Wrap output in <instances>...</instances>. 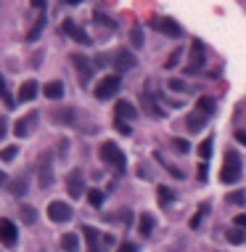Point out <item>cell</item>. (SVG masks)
Masks as SVG:
<instances>
[{"mask_svg":"<svg viewBox=\"0 0 246 252\" xmlns=\"http://www.w3.org/2000/svg\"><path fill=\"white\" fill-rule=\"evenodd\" d=\"M48 218L53 223H67L72 218V207L67 202H50L48 204Z\"/></svg>","mask_w":246,"mask_h":252,"instance_id":"cell-10","label":"cell"},{"mask_svg":"<svg viewBox=\"0 0 246 252\" xmlns=\"http://www.w3.org/2000/svg\"><path fill=\"white\" fill-rule=\"evenodd\" d=\"M196 176H199V180H206V162H201V165H199Z\"/></svg>","mask_w":246,"mask_h":252,"instance_id":"cell-41","label":"cell"},{"mask_svg":"<svg viewBox=\"0 0 246 252\" xmlns=\"http://www.w3.org/2000/svg\"><path fill=\"white\" fill-rule=\"evenodd\" d=\"M43 93H45V99H48V101H58L64 96V85L58 80H50L48 85L43 88Z\"/></svg>","mask_w":246,"mask_h":252,"instance_id":"cell-16","label":"cell"},{"mask_svg":"<svg viewBox=\"0 0 246 252\" xmlns=\"http://www.w3.org/2000/svg\"><path fill=\"white\" fill-rule=\"evenodd\" d=\"M101 159H103L106 165L116 167V170H125V167H127L125 154H122V149L116 146L114 141H106V144H101Z\"/></svg>","mask_w":246,"mask_h":252,"instance_id":"cell-4","label":"cell"},{"mask_svg":"<svg viewBox=\"0 0 246 252\" xmlns=\"http://www.w3.org/2000/svg\"><path fill=\"white\" fill-rule=\"evenodd\" d=\"M93 22H98V24H103V27H116V24L112 22V19H106L103 14H93Z\"/></svg>","mask_w":246,"mask_h":252,"instance_id":"cell-35","label":"cell"},{"mask_svg":"<svg viewBox=\"0 0 246 252\" xmlns=\"http://www.w3.org/2000/svg\"><path fill=\"white\" fill-rule=\"evenodd\" d=\"M138 228H140V234H143V236H151V234H154V228H157V221H154L151 212H143V215H140Z\"/></svg>","mask_w":246,"mask_h":252,"instance_id":"cell-19","label":"cell"},{"mask_svg":"<svg viewBox=\"0 0 246 252\" xmlns=\"http://www.w3.org/2000/svg\"><path fill=\"white\" fill-rule=\"evenodd\" d=\"M56 120H61L64 125H72V122H74V112H72V109H61V112H56Z\"/></svg>","mask_w":246,"mask_h":252,"instance_id":"cell-26","label":"cell"},{"mask_svg":"<svg viewBox=\"0 0 246 252\" xmlns=\"http://www.w3.org/2000/svg\"><path fill=\"white\" fill-rule=\"evenodd\" d=\"M178 61H180V48L175 50V53L170 56V59H167V64H164V67H167V69H172V67H175V64H178Z\"/></svg>","mask_w":246,"mask_h":252,"instance_id":"cell-37","label":"cell"},{"mask_svg":"<svg viewBox=\"0 0 246 252\" xmlns=\"http://www.w3.org/2000/svg\"><path fill=\"white\" fill-rule=\"evenodd\" d=\"M233 223H236V226H246V215H236V218H233Z\"/></svg>","mask_w":246,"mask_h":252,"instance_id":"cell-45","label":"cell"},{"mask_svg":"<svg viewBox=\"0 0 246 252\" xmlns=\"http://www.w3.org/2000/svg\"><path fill=\"white\" fill-rule=\"evenodd\" d=\"M212 144H215V138H212V135H209V138H204L201 144H199V157H201L204 162L212 157Z\"/></svg>","mask_w":246,"mask_h":252,"instance_id":"cell-23","label":"cell"},{"mask_svg":"<svg viewBox=\"0 0 246 252\" xmlns=\"http://www.w3.org/2000/svg\"><path fill=\"white\" fill-rule=\"evenodd\" d=\"M130 43L135 45V48H140V45H143V32H140V27H133L130 29Z\"/></svg>","mask_w":246,"mask_h":252,"instance_id":"cell-28","label":"cell"},{"mask_svg":"<svg viewBox=\"0 0 246 252\" xmlns=\"http://www.w3.org/2000/svg\"><path fill=\"white\" fill-rule=\"evenodd\" d=\"M37 90H40V85H37V80H27L22 88H19V101H32L37 96Z\"/></svg>","mask_w":246,"mask_h":252,"instance_id":"cell-15","label":"cell"},{"mask_svg":"<svg viewBox=\"0 0 246 252\" xmlns=\"http://www.w3.org/2000/svg\"><path fill=\"white\" fill-rule=\"evenodd\" d=\"M67 3H69V5H77V3H82V0H67Z\"/></svg>","mask_w":246,"mask_h":252,"instance_id":"cell-48","label":"cell"},{"mask_svg":"<svg viewBox=\"0 0 246 252\" xmlns=\"http://www.w3.org/2000/svg\"><path fill=\"white\" fill-rule=\"evenodd\" d=\"M35 120H37V112H29L27 117H22V120L16 122L14 133L19 135V138H27V135H29V127H32V122H35Z\"/></svg>","mask_w":246,"mask_h":252,"instance_id":"cell-14","label":"cell"},{"mask_svg":"<svg viewBox=\"0 0 246 252\" xmlns=\"http://www.w3.org/2000/svg\"><path fill=\"white\" fill-rule=\"evenodd\" d=\"M112 64H114L116 75H122V72H127V69H133V67H135V56H133L127 48H119V50H114Z\"/></svg>","mask_w":246,"mask_h":252,"instance_id":"cell-7","label":"cell"},{"mask_svg":"<svg viewBox=\"0 0 246 252\" xmlns=\"http://www.w3.org/2000/svg\"><path fill=\"white\" fill-rule=\"evenodd\" d=\"M61 250L64 252H80V236L77 234H64L61 236Z\"/></svg>","mask_w":246,"mask_h":252,"instance_id":"cell-20","label":"cell"},{"mask_svg":"<svg viewBox=\"0 0 246 252\" xmlns=\"http://www.w3.org/2000/svg\"><path fill=\"white\" fill-rule=\"evenodd\" d=\"M22 221L24 223H35L37 221V212L32 210V207H22Z\"/></svg>","mask_w":246,"mask_h":252,"instance_id":"cell-32","label":"cell"},{"mask_svg":"<svg viewBox=\"0 0 246 252\" xmlns=\"http://www.w3.org/2000/svg\"><path fill=\"white\" fill-rule=\"evenodd\" d=\"M143 106H146V112H148V114H154V117H161V114H164L159 106H154V101L148 99V96H143Z\"/></svg>","mask_w":246,"mask_h":252,"instance_id":"cell-27","label":"cell"},{"mask_svg":"<svg viewBox=\"0 0 246 252\" xmlns=\"http://www.w3.org/2000/svg\"><path fill=\"white\" fill-rule=\"evenodd\" d=\"M236 141H238L241 146H246V130H241V127H238V130H236Z\"/></svg>","mask_w":246,"mask_h":252,"instance_id":"cell-40","label":"cell"},{"mask_svg":"<svg viewBox=\"0 0 246 252\" xmlns=\"http://www.w3.org/2000/svg\"><path fill=\"white\" fill-rule=\"evenodd\" d=\"M61 29L67 32V35L72 37V40H77V43H80V45H93V37H90L88 32L80 27V24H74L72 19H67V22L61 24Z\"/></svg>","mask_w":246,"mask_h":252,"instance_id":"cell-8","label":"cell"},{"mask_svg":"<svg viewBox=\"0 0 246 252\" xmlns=\"http://www.w3.org/2000/svg\"><path fill=\"white\" fill-rule=\"evenodd\" d=\"M37 183H40V189H48V186L53 183V167H50V154L48 151L40 154V162H37Z\"/></svg>","mask_w":246,"mask_h":252,"instance_id":"cell-6","label":"cell"},{"mask_svg":"<svg viewBox=\"0 0 246 252\" xmlns=\"http://www.w3.org/2000/svg\"><path fill=\"white\" fill-rule=\"evenodd\" d=\"M8 96V88H5V77L0 75V99H5Z\"/></svg>","mask_w":246,"mask_h":252,"instance_id":"cell-42","label":"cell"},{"mask_svg":"<svg viewBox=\"0 0 246 252\" xmlns=\"http://www.w3.org/2000/svg\"><path fill=\"white\" fill-rule=\"evenodd\" d=\"M43 29H45V16H37V22L32 24V29L27 32V40H29V43H35L37 37L43 35Z\"/></svg>","mask_w":246,"mask_h":252,"instance_id":"cell-21","label":"cell"},{"mask_svg":"<svg viewBox=\"0 0 246 252\" xmlns=\"http://www.w3.org/2000/svg\"><path fill=\"white\" fill-rule=\"evenodd\" d=\"M24 191H27V186H24V178H16V180H14V194H16V197H22Z\"/></svg>","mask_w":246,"mask_h":252,"instance_id":"cell-36","label":"cell"},{"mask_svg":"<svg viewBox=\"0 0 246 252\" xmlns=\"http://www.w3.org/2000/svg\"><path fill=\"white\" fill-rule=\"evenodd\" d=\"M241 157H238L236 151H225V165H223V170H220V180L223 183H236L238 178H241Z\"/></svg>","mask_w":246,"mask_h":252,"instance_id":"cell-2","label":"cell"},{"mask_svg":"<svg viewBox=\"0 0 246 252\" xmlns=\"http://www.w3.org/2000/svg\"><path fill=\"white\" fill-rule=\"evenodd\" d=\"M196 112H201V114H206V117H212V114L217 112L215 99H212V96H201V99H199V104H196Z\"/></svg>","mask_w":246,"mask_h":252,"instance_id":"cell-17","label":"cell"},{"mask_svg":"<svg viewBox=\"0 0 246 252\" xmlns=\"http://www.w3.org/2000/svg\"><path fill=\"white\" fill-rule=\"evenodd\" d=\"M185 122H188V130H191V133H199V130H204V127H206V114L193 112Z\"/></svg>","mask_w":246,"mask_h":252,"instance_id":"cell-18","label":"cell"},{"mask_svg":"<svg viewBox=\"0 0 246 252\" xmlns=\"http://www.w3.org/2000/svg\"><path fill=\"white\" fill-rule=\"evenodd\" d=\"M116 252H138V247H135L133 242H122V244H119V250H116Z\"/></svg>","mask_w":246,"mask_h":252,"instance_id":"cell-38","label":"cell"},{"mask_svg":"<svg viewBox=\"0 0 246 252\" xmlns=\"http://www.w3.org/2000/svg\"><path fill=\"white\" fill-rule=\"evenodd\" d=\"M3 104L8 106V109H16V104H19V99H14V96L8 93V96H5V99H3Z\"/></svg>","mask_w":246,"mask_h":252,"instance_id":"cell-39","label":"cell"},{"mask_svg":"<svg viewBox=\"0 0 246 252\" xmlns=\"http://www.w3.org/2000/svg\"><path fill=\"white\" fill-rule=\"evenodd\" d=\"M201 218H204L201 212H199V215H193L191 218V228H199V226H201Z\"/></svg>","mask_w":246,"mask_h":252,"instance_id":"cell-43","label":"cell"},{"mask_svg":"<svg viewBox=\"0 0 246 252\" xmlns=\"http://www.w3.org/2000/svg\"><path fill=\"white\" fill-rule=\"evenodd\" d=\"M69 61H72V67L77 69V75H80V85H90V77H93V64L88 61V56L82 53H72L69 56Z\"/></svg>","mask_w":246,"mask_h":252,"instance_id":"cell-5","label":"cell"},{"mask_svg":"<svg viewBox=\"0 0 246 252\" xmlns=\"http://www.w3.org/2000/svg\"><path fill=\"white\" fill-rule=\"evenodd\" d=\"M225 202H228V204H244L246 202V194L244 191H230L228 197H225Z\"/></svg>","mask_w":246,"mask_h":252,"instance_id":"cell-25","label":"cell"},{"mask_svg":"<svg viewBox=\"0 0 246 252\" xmlns=\"http://www.w3.org/2000/svg\"><path fill=\"white\" fill-rule=\"evenodd\" d=\"M3 135H5V117H0V141H3Z\"/></svg>","mask_w":246,"mask_h":252,"instance_id":"cell-46","label":"cell"},{"mask_svg":"<svg viewBox=\"0 0 246 252\" xmlns=\"http://www.w3.org/2000/svg\"><path fill=\"white\" fill-rule=\"evenodd\" d=\"M114 127H116V130H119L122 135H130V133H133V127L127 125V120H119V117L114 120Z\"/></svg>","mask_w":246,"mask_h":252,"instance_id":"cell-30","label":"cell"},{"mask_svg":"<svg viewBox=\"0 0 246 252\" xmlns=\"http://www.w3.org/2000/svg\"><path fill=\"white\" fill-rule=\"evenodd\" d=\"M157 194H159V202H161V207H167V204L175 199V191L170 189V186H157Z\"/></svg>","mask_w":246,"mask_h":252,"instance_id":"cell-22","label":"cell"},{"mask_svg":"<svg viewBox=\"0 0 246 252\" xmlns=\"http://www.w3.org/2000/svg\"><path fill=\"white\" fill-rule=\"evenodd\" d=\"M201 67H204V48H201L199 43H193V45H191V64L185 67V72L193 75V72H199Z\"/></svg>","mask_w":246,"mask_h":252,"instance_id":"cell-12","label":"cell"},{"mask_svg":"<svg viewBox=\"0 0 246 252\" xmlns=\"http://www.w3.org/2000/svg\"><path fill=\"white\" fill-rule=\"evenodd\" d=\"M119 88H122V77L114 72V75L101 77L98 85L93 88V93H95V99H98V101H109V99H114V96L119 93Z\"/></svg>","mask_w":246,"mask_h":252,"instance_id":"cell-1","label":"cell"},{"mask_svg":"<svg viewBox=\"0 0 246 252\" xmlns=\"http://www.w3.org/2000/svg\"><path fill=\"white\" fill-rule=\"evenodd\" d=\"M19 239V228L14 221H8V218H0V244H5V247H14Z\"/></svg>","mask_w":246,"mask_h":252,"instance_id":"cell-9","label":"cell"},{"mask_svg":"<svg viewBox=\"0 0 246 252\" xmlns=\"http://www.w3.org/2000/svg\"><path fill=\"white\" fill-rule=\"evenodd\" d=\"M88 202H90V207H101V204H103V191L90 189L88 191Z\"/></svg>","mask_w":246,"mask_h":252,"instance_id":"cell-24","label":"cell"},{"mask_svg":"<svg viewBox=\"0 0 246 252\" xmlns=\"http://www.w3.org/2000/svg\"><path fill=\"white\" fill-rule=\"evenodd\" d=\"M167 85H170V90H180V93H185V90H188V85H185L183 80H170Z\"/></svg>","mask_w":246,"mask_h":252,"instance_id":"cell-34","label":"cell"},{"mask_svg":"<svg viewBox=\"0 0 246 252\" xmlns=\"http://www.w3.org/2000/svg\"><path fill=\"white\" fill-rule=\"evenodd\" d=\"M16 151H19L16 146H8V149H0V159H3V162H11V159L16 157Z\"/></svg>","mask_w":246,"mask_h":252,"instance_id":"cell-31","label":"cell"},{"mask_svg":"<svg viewBox=\"0 0 246 252\" xmlns=\"http://www.w3.org/2000/svg\"><path fill=\"white\" fill-rule=\"evenodd\" d=\"M5 183H8V176H5L3 170H0V186H5Z\"/></svg>","mask_w":246,"mask_h":252,"instance_id":"cell-47","label":"cell"},{"mask_svg":"<svg viewBox=\"0 0 246 252\" xmlns=\"http://www.w3.org/2000/svg\"><path fill=\"white\" fill-rule=\"evenodd\" d=\"M67 191H69V197H72V199H80L82 194H85V178H82L80 170H72V173H69V178H67Z\"/></svg>","mask_w":246,"mask_h":252,"instance_id":"cell-11","label":"cell"},{"mask_svg":"<svg viewBox=\"0 0 246 252\" xmlns=\"http://www.w3.org/2000/svg\"><path fill=\"white\" fill-rule=\"evenodd\" d=\"M45 3H48V0H32V5H35L37 11H43V8H45Z\"/></svg>","mask_w":246,"mask_h":252,"instance_id":"cell-44","label":"cell"},{"mask_svg":"<svg viewBox=\"0 0 246 252\" xmlns=\"http://www.w3.org/2000/svg\"><path fill=\"white\" fill-rule=\"evenodd\" d=\"M114 112H116V117H119V120H135V117H138V109H135L130 101H116Z\"/></svg>","mask_w":246,"mask_h":252,"instance_id":"cell-13","label":"cell"},{"mask_svg":"<svg viewBox=\"0 0 246 252\" xmlns=\"http://www.w3.org/2000/svg\"><path fill=\"white\" fill-rule=\"evenodd\" d=\"M244 239H246V236H244L238 228H230V231H228V242H230V244H241Z\"/></svg>","mask_w":246,"mask_h":252,"instance_id":"cell-33","label":"cell"},{"mask_svg":"<svg viewBox=\"0 0 246 252\" xmlns=\"http://www.w3.org/2000/svg\"><path fill=\"white\" fill-rule=\"evenodd\" d=\"M172 149H175V151H180V154H188L191 151V146H188V141H185V138H175Z\"/></svg>","mask_w":246,"mask_h":252,"instance_id":"cell-29","label":"cell"},{"mask_svg":"<svg viewBox=\"0 0 246 252\" xmlns=\"http://www.w3.org/2000/svg\"><path fill=\"white\" fill-rule=\"evenodd\" d=\"M148 27L161 32L164 37H172V40H180V37H183V27H180L175 19H170V16H154L151 22H148Z\"/></svg>","mask_w":246,"mask_h":252,"instance_id":"cell-3","label":"cell"}]
</instances>
